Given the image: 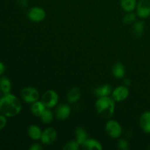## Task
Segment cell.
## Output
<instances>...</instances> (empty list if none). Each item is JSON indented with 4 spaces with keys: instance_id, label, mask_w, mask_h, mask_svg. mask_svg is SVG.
Here are the masks:
<instances>
[{
    "instance_id": "6da1fadb",
    "label": "cell",
    "mask_w": 150,
    "mask_h": 150,
    "mask_svg": "<svg viewBox=\"0 0 150 150\" xmlns=\"http://www.w3.org/2000/svg\"><path fill=\"white\" fill-rule=\"evenodd\" d=\"M21 109V102L16 95L9 93L0 98V112L5 117H16Z\"/></svg>"
},
{
    "instance_id": "7a4b0ae2",
    "label": "cell",
    "mask_w": 150,
    "mask_h": 150,
    "mask_svg": "<svg viewBox=\"0 0 150 150\" xmlns=\"http://www.w3.org/2000/svg\"><path fill=\"white\" fill-rule=\"evenodd\" d=\"M98 114L105 119H109L113 116L115 110V101L113 98L107 97L98 98L95 103Z\"/></svg>"
},
{
    "instance_id": "3957f363",
    "label": "cell",
    "mask_w": 150,
    "mask_h": 150,
    "mask_svg": "<svg viewBox=\"0 0 150 150\" xmlns=\"http://www.w3.org/2000/svg\"><path fill=\"white\" fill-rule=\"evenodd\" d=\"M105 131L107 134L113 139H118L122 134V129L120 124L116 120H113L107 122L105 125Z\"/></svg>"
},
{
    "instance_id": "277c9868",
    "label": "cell",
    "mask_w": 150,
    "mask_h": 150,
    "mask_svg": "<svg viewBox=\"0 0 150 150\" xmlns=\"http://www.w3.org/2000/svg\"><path fill=\"white\" fill-rule=\"evenodd\" d=\"M21 95L22 99L27 103H33L40 98V93L38 89L32 86L25 87L22 89Z\"/></svg>"
},
{
    "instance_id": "5b68a950",
    "label": "cell",
    "mask_w": 150,
    "mask_h": 150,
    "mask_svg": "<svg viewBox=\"0 0 150 150\" xmlns=\"http://www.w3.org/2000/svg\"><path fill=\"white\" fill-rule=\"evenodd\" d=\"M41 101L47 108H54L59 102V95L54 90H48L42 95Z\"/></svg>"
},
{
    "instance_id": "8992f818",
    "label": "cell",
    "mask_w": 150,
    "mask_h": 150,
    "mask_svg": "<svg viewBox=\"0 0 150 150\" xmlns=\"http://www.w3.org/2000/svg\"><path fill=\"white\" fill-rule=\"evenodd\" d=\"M27 16L29 20L32 21V22L39 23L45 19L46 13L42 7H33L29 9Z\"/></svg>"
},
{
    "instance_id": "52a82bcc",
    "label": "cell",
    "mask_w": 150,
    "mask_h": 150,
    "mask_svg": "<svg viewBox=\"0 0 150 150\" xmlns=\"http://www.w3.org/2000/svg\"><path fill=\"white\" fill-rule=\"evenodd\" d=\"M136 15L142 18L150 16V0H139L136 5Z\"/></svg>"
},
{
    "instance_id": "ba28073f",
    "label": "cell",
    "mask_w": 150,
    "mask_h": 150,
    "mask_svg": "<svg viewBox=\"0 0 150 150\" xmlns=\"http://www.w3.org/2000/svg\"><path fill=\"white\" fill-rule=\"evenodd\" d=\"M57 137V132L53 127H48L42 133L41 142L45 145H51L56 141Z\"/></svg>"
},
{
    "instance_id": "9c48e42d",
    "label": "cell",
    "mask_w": 150,
    "mask_h": 150,
    "mask_svg": "<svg viewBox=\"0 0 150 150\" xmlns=\"http://www.w3.org/2000/svg\"><path fill=\"white\" fill-rule=\"evenodd\" d=\"M130 94V91L127 86H120L113 90L112 92V98L114 101L117 102H121L127 99Z\"/></svg>"
},
{
    "instance_id": "30bf717a",
    "label": "cell",
    "mask_w": 150,
    "mask_h": 150,
    "mask_svg": "<svg viewBox=\"0 0 150 150\" xmlns=\"http://www.w3.org/2000/svg\"><path fill=\"white\" fill-rule=\"evenodd\" d=\"M70 112H71L70 107L67 104H60L56 109L55 114L59 120L64 121L70 117Z\"/></svg>"
},
{
    "instance_id": "8fae6325",
    "label": "cell",
    "mask_w": 150,
    "mask_h": 150,
    "mask_svg": "<svg viewBox=\"0 0 150 150\" xmlns=\"http://www.w3.org/2000/svg\"><path fill=\"white\" fill-rule=\"evenodd\" d=\"M139 124L144 133H150V111H145L141 115Z\"/></svg>"
},
{
    "instance_id": "7c38bea8",
    "label": "cell",
    "mask_w": 150,
    "mask_h": 150,
    "mask_svg": "<svg viewBox=\"0 0 150 150\" xmlns=\"http://www.w3.org/2000/svg\"><path fill=\"white\" fill-rule=\"evenodd\" d=\"M112 92L111 85L106 83V84L97 87L94 91V93L98 98H101V97L109 96L111 94H112Z\"/></svg>"
},
{
    "instance_id": "4fadbf2b",
    "label": "cell",
    "mask_w": 150,
    "mask_h": 150,
    "mask_svg": "<svg viewBox=\"0 0 150 150\" xmlns=\"http://www.w3.org/2000/svg\"><path fill=\"white\" fill-rule=\"evenodd\" d=\"M81 92L79 88L73 87L68 91L67 94V100L70 103H75L80 100Z\"/></svg>"
},
{
    "instance_id": "5bb4252c",
    "label": "cell",
    "mask_w": 150,
    "mask_h": 150,
    "mask_svg": "<svg viewBox=\"0 0 150 150\" xmlns=\"http://www.w3.org/2000/svg\"><path fill=\"white\" fill-rule=\"evenodd\" d=\"M81 147L85 150H102L103 146L98 141L93 139H88L85 141L84 143L81 145Z\"/></svg>"
},
{
    "instance_id": "9a60e30c",
    "label": "cell",
    "mask_w": 150,
    "mask_h": 150,
    "mask_svg": "<svg viewBox=\"0 0 150 150\" xmlns=\"http://www.w3.org/2000/svg\"><path fill=\"white\" fill-rule=\"evenodd\" d=\"M42 133L41 129L36 125H32L29 126L27 129L28 136L35 141L40 140L41 139Z\"/></svg>"
},
{
    "instance_id": "2e32d148",
    "label": "cell",
    "mask_w": 150,
    "mask_h": 150,
    "mask_svg": "<svg viewBox=\"0 0 150 150\" xmlns=\"http://www.w3.org/2000/svg\"><path fill=\"white\" fill-rule=\"evenodd\" d=\"M45 108H46V107L45 106L43 103L42 101L38 100L32 103V106H31V111H32V114L35 115V117H40Z\"/></svg>"
},
{
    "instance_id": "e0dca14e",
    "label": "cell",
    "mask_w": 150,
    "mask_h": 150,
    "mask_svg": "<svg viewBox=\"0 0 150 150\" xmlns=\"http://www.w3.org/2000/svg\"><path fill=\"white\" fill-rule=\"evenodd\" d=\"M125 73V69L124 65L121 62L115 63L112 67V74L116 79H122Z\"/></svg>"
},
{
    "instance_id": "ac0fdd59",
    "label": "cell",
    "mask_w": 150,
    "mask_h": 150,
    "mask_svg": "<svg viewBox=\"0 0 150 150\" xmlns=\"http://www.w3.org/2000/svg\"><path fill=\"white\" fill-rule=\"evenodd\" d=\"M136 0H120V6L122 9L127 13H131L136 8Z\"/></svg>"
},
{
    "instance_id": "d6986e66",
    "label": "cell",
    "mask_w": 150,
    "mask_h": 150,
    "mask_svg": "<svg viewBox=\"0 0 150 150\" xmlns=\"http://www.w3.org/2000/svg\"><path fill=\"white\" fill-rule=\"evenodd\" d=\"M11 88V81H10V80L8 78L5 77V76L0 78V91L4 95L10 93Z\"/></svg>"
},
{
    "instance_id": "ffe728a7",
    "label": "cell",
    "mask_w": 150,
    "mask_h": 150,
    "mask_svg": "<svg viewBox=\"0 0 150 150\" xmlns=\"http://www.w3.org/2000/svg\"><path fill=\"white\" fill-rule=\"evenodd\" d=\"M133 35L136 38H140L142 36L144 33V23L143 22V21H135L133 23Z\"/></svg>"
},
{
    "instance_id": "44dd1931",
    "label": "cell",
    "mask_w": 150,
    "mask_h": 150,
    "mask_svg": "<svg viewBox=\"0 0 150 150\" xmlns=\"http://www.w3.org/2000/svg\"><path fill=\"white\" fill-rule=\"evenodd\" d=\"M76 141L81 146L85 141L88 139V134L87 132L82 127H77L76 130Z\"/></svg>"
},
{
    "instance_id": "7402d4cb",
    "label": "cell",
    "mask_w": 150,
    "mask_h": 150,
    "mask_svg": "<svg viewBox=\"0 0 150 150\" xmlns=\"http://www.w3.org/2000/svg\"><path fill=\"white\" fill-rule=\"evenodd\" d=\"M41 120L44 124H50L52 122L53 120H54V114L52 111L50 110V108H45V111L40 116Z\"/></svg>"
},
{
    "instance_id": "603a6c76",
    "label": "cell",
    "mask_w": 150,
    "mask_h": 150,
    "mask_svg": "<svg viewBox=\"0 0 150 150\" xmlns=\"http://www.w3.org/2000/svg\"><path fill=\"white\" fill-rule=\"evenodd\" d=\"M81 145L77 142V141H70L66 143L62 149L64 150H79Z\"/></svg>"
},
{
    "instance_id": "cb8c5ba5",
    "label": "cell",
    "mask_w": 150,
    "mask_h": 150,
    "mask_svg": "<svg viewBox=\"0 0 150 150\" xmlns=\"http://www.w3.org/2000/svg\"><path fill=\"white\" fill-rule=\"evenodd\" d=\"M136 20V15L133 13H128L127 15L124 16L123 18V23L125 24H131L133 23Z\"/></svg>"
},
{
    "instance_id": "d4e9b609",
    "label": "cell",
    "mask_w": 150,
    "mask_h": 150,
    "mask_svg": "<svg viewBox=\"0 0 150 150\" xmlns=\"http://www.w3.org/2000/svg\"><path fill=\"white\" fill-rule=\"evenodd\" d=\"M118 149L121 150H127L129 149V143L125 139H121L118 142Z\"/></svg>"
},
{
    "instance_id": "484cf974",
    "label": "cell",
    "mask_w": 150,
    "mask_h": 150,
    "mask_svg": "<svg viewBox=\"0 0 150 150\" xmlns=\"http://www.w3.org/2000/svg\"><path fill=\"white\" fill-rule=\"evenodd\" d=\"M7 125V117L3 115L2 114H0V130L4 128Z\"/></svg>"
},
{
    "instance_id": "4316f807",
    "label": "cell",
    "mask_w": 150,
    "mask_h": 150,
    "mask_svg": "<svg viewBox=\"0 0 150 150\" xmlns=\"http://www.w3.org/2000/svg\"><path fill=\"white\" fill-rule=\"evenodd\" d=\"M29 149L30 150H42V145L40 144H38V143H34V144H32V146H30Z\"/></svg>"
},
{
    "instance_id": "83f0119b",
    "label": "cell",
    "mask_w": 150,
    "mask_h": 150,
    "mask_svg": "<svg viewBox=\"0 0 150 150\" xmlns=\"http://www.w3.org/2000/svg\"><path fill=\"white\" fill-rule=\"evenodd\" d=\"M17 1L18 4L20 7H26L28 5V0H16Z\"/></svg>"
},
{
    "instance_id": "f1b7e54d",
    "label": "cell",
    "mask_w": 150,
    "mask_h": 150,
    "mask_svg": "<svg viewBox=\"0 0 150 150\" xmlns=\"http://www.w3.org/2000/svg\"><path fill=\"white\" fill-rule=\"evenodd\" d=\"M4 71H5V65L4 63L0 61V76H1L4 73Z\"/></svg>"
},
{
    "instance_id": "f546056e",
    "label": "cell",
    "mask_w": 150,
    "mask_h": 150,
    "mask_svg": "<svg viewBox=\"0 0 150 150\" xmlns=\"http://www.w3.org/2000/svg\"><path fill=\"white\" fill-rule=\"evenodd\" d=\"M124 83H125V86H129L130 85V79H125V81H124Z\"/></svg>"
},
{
    "instance_id": "4dcf8cb0",
    "label": "cell",
    "mask_w": 150,
    "mask_h": 150,
    "mask_svg": "<svg viewBox=\"0 0 150 150\" xmlns=\"http://www.w3.org/2000/svg\"><path fill=\"white\" fill-rule=\"evenodd\" d=\"M149 149H150V146H149Z\"/></svg>"
}]
</instances>
